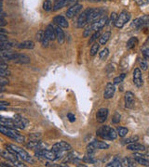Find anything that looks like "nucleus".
<instances>
[{
    "instance_id": "f03ea898",
    "label": "nucleus",
    "mask_w": 149,
    "mask_h": 167,
    "mask_svg": "<svg viewBox=\"0 0 149 167\" xmlns=\"http://www.w3.org/2000/svg\"><path fill=\"white\" fill-rule=\"evenodd\" d=\"M97 135L106 140H114L117 137V133L116 132V130L108 125L101 126L97 131Z\"/></svg>"
},
{
    "instance_id": "f704fd0d",
    "label": "nucleus",
    "mask_w": 149,
    "mask_h": 167,
    "mask_svg": "<svg viewBox=\"0 0 149 167\" xmlns=\"http://www.w3.org/2000/svg\"><path fill=\"white\" fill-rule=\"evenodd\" d=\"M99 48H100V44L98 43H94L92 46H91V48H90V56H94L97 54V52L99 51Z\"/></svg>"
},
{
    "instance_id": "423d86ee",
    "label": "nucleus",
    "mask_w": 149,
    "mask_h": 167,
    "mask_svg": "<svg viewBox=\"0 0 149 167\" xmlns=\"http://www.w3.org/2000/svg\"><path fill=\"white\" fill-rule=\"evenodd\" d=\"M9 146L18 154L19 158H21L22 160H24V161H25L31 162V163L34 162L33 158L30 156V154H29L26 150H24V148H20V147H18V146H15V145H13V144H9Z\"/></svg>"
},
{
    "instance_id": "f8f14e48",
    "label": "nucleus",
    "mask_w": 149,
    "mask_h": 167,
    "mask_svg": "<svg viewBox=\"0 0 149 167\" xmlns=\"http://www.w3.org/2000/svg\"><path fill=\"white\" fill-rule=\"evenodd\" d=\"M107 23H108V19H107L106 16H104V17L99 19L98 21L92 23V24H91V29H92V31H94V32H98V31H100Z\"/></svg>"
},
{
    "instance_id": "5fc2aeb1",
    "label": "nucleus",
    "mask_w": 149,
    "mask_h": 167,
    "mask_svg": "<svg viewBox=\"0 0 149 167\" xmlns=\"http://www.w3.org/2000/svg\"><path fill=\"white\" fill-rule=\"evenodd\" d=\"M67 118L69 119V121H70L71 123H74V122L76 121V116H75L74 114H72V113H68V114H67Z\"/></svg>"
},
{
    "instance_id": "4468645a",
    "label": "nucleus",
    "mask_w": 149,
    "mask_h": 167,
    "mask_svg": "<svg viewBox=\"0 0 149 167\" xmlns=\"http://www.w3.org/2000/svg\"><path fill=\"white\" fill-rule=\"evenodd\" d=\"M147 24H149V16H143L142 18L134 20V22L132 23V27H134L135 29L138 30Z\"/></svg>"
},
{
    "instance_id": "680f3d73",
    "label": "nucleus",
    "mask_w": 149,
    "mask_h": 167,
    "mask_svg": "<svg viewBox=\"0 0 149 167\" xmlns=\"http://www.w3.org/2000/svg\"><path fill=\"white\" fill-rule=\"evenodd\" d=\"M0 7H2V0H0Z\"/></svg>"
},
{
    "instance_id": "bf43d9fd",
    "label": "nucleus",
    "mask_w": 149,
    "mask_h": 167,
    "mask_svg": "<svg viewBox=\"0 0 149 167\" xmlns=\"http://www.w3.org/2000/svg\"><path fill=\"white\" fill-rule=\"evenodd\" d=\"M144 151H145V156H149V147L146 148Z\"/></svg>"
},
{
    "instance_id": "1a4fd4ad",
    "label": "nucleus",
    "mask_w": 149,
    "mask_h": 167,
    "mask_svg": "<svg viewBox=\"0 0 149 167\" xmlns=\"http://www.w3.org/2000/svg\"><path fill=\"white\" fill-rule=\"evenodd\" d=\"M103 9H90V12L88 15V23H94L99 19L103 18Z\"/></svg>"
},
{
    "instance_id": "c9c22d12",
    "label": "nucleus",
    "mask_w": 149,
    "mask_h": 167,
    "mask_svg": "<svg viewBox=\"0 0 149 167\" xmlns=\"http://www.w3.org/2000/svg\"><path fill=\"white\" fill-rule=\"evenodd\" d=\"M108 55H109V50H108V48H104V49H103V50L100 52V54H99L100 60H102V61H105V60H106V58L108 57Z\"/></svg>"
},
{
    "instance_id": "f257e3e1",
    "label": "nucleus",
    "mask_w": 149,
    "mask_h": 167,
    "mask_svg": "<svg viewBox=\"0 0 149 167\" xmlns=\"http://www.w3.org/2000/svg\"><path fill=\"white\" fill-rule=\"evenodd\" d=\"M0 133L3 134L6 136H9V137H11L12 139H15L16 141H18L20 143H23L24 141V137L22 136L19 134V132H17L15 130V128H11V127L3 125L1 123H0Z\"/></svg>"
},
{
    "instance_id": "ddd939ff",
    "label": "nucleus",
    "mask_w": 149,
    "mask_h": 167,
    "mask_svg": "<svg viewBox=\"0 0 149 167\" xmlns=\"http://www.w3.org/2000/svg\"><path fill=\"white\" fill-rule=\"evenodd\" d=\"M133 84L137 87H142L143 81H142V71L139 68H136L133 72Z\"/></svg>"
},
{
    "instance_id": "2eb2a0df",
    "label": "nucleus",
    "mask_w": 149,
    "mask_h": 167,
    "mask_svg": "<svg viewBox=\"0 0 149 167\" xmlns=\"http://www.w3.org/2000/svg\"><path fill=\"white\" fill-rule=\"evenodd\" d=\"M89 12H90V9L86 10L84 12H82L80 14V16L78 17L77 19V27L78 28H83L87 23H88V15H89Z\"/></svg>"
},
{
    "instance_id": "8fccbe9b",
    "label": "nucleus",
    "mask_w": 149,
    "mask_h": 167,
    "mask_svg": "<svg viewBox=\"0 0 149 167\" xmlns=\"http://www.w3.org/2000/svg\"><path fill=\"white\" fill-rule=\"evenodd\" d=\"M142 54H143V57L149 61V48H145L142 49Z\"/></svg>"
},
{
    "instance_id": "603ef678",
    "label": "nucleus",
    "mask_w": 149,
    "mask_h": 167,
    "mask_svg": "<svg viewBox=\"0 0 149 167\" xmlns=\"http://www.w3.org/2000/svg\"><path fill=\"white\" fill-rule=\"evenodd\" d=\"M40 136H41L40 134H32L29 136V138L32 140H37L38 138H40Z\"/></svg>"
},
{
    "instance_id": "69168bd1",
    "label": "nucleus",
    "mask_w": 149,
    "mask_h": 167,
    "mask_svg": "<svg viewBox=\"0 0 149 167\" xmlns=\"http://www.w3.org/2000/svg\"><path fill=\"white\" fill-rule=\"evenodd\" d=\"M48 1H50V3H51V2H52V1H54V0H48Z\"/></svg>"
},
{
    "instance_id": "6e6d98bb",
    "label": "nucleus",
    "mask_w": 149,
    "mask_h": 167,
    "mask_svg": "<svg viewBox=\"0 0 149 167\" xmlns=\"http://www.w3.org/2000/svg\"><path fill=\"white\" fill-rule=\"evenodd\" d=\"M0 69H8V64L4 61H0Z\"/></svg>"
},
{
    "instance_id": "f3484780",
    "label": "nucleus",
    "mask_w": 149,
    "mask_h": 167,
    "mask_svg": "<svg viewBox=\"0 0 149 167\" xmlns=\"http://www.w3.org/2000/svg\"><path fill=\"white\" fill-rule=\"evenodd\" d=\"M134 101H135V98L132 92L128 91L125 94V106L128 109H132L134 106Z\"/></svg>"
},
{
    "instance_id": "0eeeda50",
    "label": "nucleus",
    "mask_w": 149,
    "mask_h": 167,
    "mask_svg": "<svg viewBox=\"0 0 149 167\" xmlns=\"http://www.w3.org/2000/svg\"><path fill=\"white\" fill-rule=\"evenodd\" d=\"M130 19V14L127 10H122L118 15L115 22V26L116 28H122Z\"/></svg>"
},
{
    "instance_id": "864d4df0",
    "label": "nucleus",
    "mask_w": 149,
    "mask_h": 167,
    "mask_svg": "<svg viewBox=\"0 0 149 167\" xmlns=\"http://www.w3.org/2000/svg\"><path fill=\"white\" fill-rule=\"evenodd\" d=\"M7 24V23H6V21L4 20V15H1L0 14V26H5Z\"/></svg>"
},
{
    "instance_id": "a211bd4d",
    "label": "nucleus",
    "mask_w": 149,
    "mask_h": 167,
    "mask_svg": "<svg viewBox=\"0 0 149 167\" xmlns=\"http://www.w3.org/2000/svg\"><path fill=\"white\" fill-rule=\"evenodd\" d=\"M108 117V110L105 109V108H102L100 109L98 111H97V114H96V120L98 123H103L106 121Z\"/></svg>"
},
{
    "instance_id": "72a5a7b5",
    "label": "nucleus",
    "mask_w": 149,
    "mask_h": 167,
    "mask_svg": "<svg viewBox=\"0 0 149 167\" xmlns=\"http://www.w3.org/2000/svg\"><path fill=\"white\" fill-rule=\"evenodd\" d=\"M128 132H129V130L126 127H118L116 133H117V136H119L121 137H124V136H127Z\"/></svg>"
},
{
    "instance_id": "dca6fc26",
    "label": "nucleus",
    "mask_w": 149,
    "mask_h": 167,
    "mask_svg": "<svg viewBox=\"0 0 149 167\" xmlns=\"http://www.w3.org/2000/svg\"><path fill=\"white\" fill-rule=\"evenodd\" d=\"M115 92H116V87H115L114 84L108 83L105 86V89H104L103 98L105 99H109V98H113V96L115 95Z\"/></svg>"
},
{
    "instance_id": "473e14b6",
    "label": "nucleus",
    "mask_w": 149,
    "mask_h": 167,
    "mask_svg": "<svg viewBox=\"0 0 149 167\" xmlns=\"http://www.w3.org/2000/svg\"><path fill=\"white\" fill-rule=\"evenodd\" d=\"M106 166H107V167H111V166H113V167H121V166H122V162H121L120 160L115 159V160L112 161L111 162L107 163Z\"/></svg>"
},
{
    "instance_id": "6e6552de",
    "label": "nucleus",
    "mask_w": 149,
    "mask_h": 167,
    "mask_svg": "<svg viewBox=\"0 0 149 167\" xmlns=\"http://www.w3.org/2000/svg\"><path fill=\"white\" fill-rule=\"evenodd\" d=\"M36 156L37 157H39V158H45L47 160H50V161H55L58 159L57 157V154L52 151V150H49L47 148H43V149H37L36 150Z\"/></svg>"
},
{
    "instance_id": "7c9ffc66",
    "label": "nucleus",
    "mask_w": 149,
    "mask_h": 167,
    "mask_svg": "<svg viewBox=\"0 0 149 167\" xmlns=\"http://www.w3.org/2000/svg\"><path fill=\"white\" fill-rule=\"evenodd\" d=\"M138 44V40L136 37H131L127 42V49H132L135 48V46Z\"/></svg>"
},
{
    "instance_id": "09e8293b",
    "label": "nucleus",
    "mask_w": 149,
    "mask_h": 167,
    "mask_svg": "<svg viewBox=\"0 0 149 167\" xmlns=\"http://www.w3.org/2000/svg\"><path fill=\"white\" fill-rule=\"evenodd\" d=\"M134 2L138 6H143V5H146L148 3V0H134Z\"/></svg>"
},
{
    "instance_id": "49530a36",
    "label": "nucleus",
    "mask_w": 149,
    "mask_h": 167,
    "mask_svg": "<svg viewBox=\"0 0 149 167\" xmlns=\"http://www.w3.org/2000/svg\"><path fill=\"white\" fill-rule=\"evenodd\" d=\"M91 32H92V29H91V25H90V26L87 27V28L84 30V32H83V36H84V37L90 36V35L91 34Z\"/></svg>"
},
{
    "instance_id": "aec40b11",
    "label": "nucleus",
    "mask_w": 149,
    "mask_h": 167,
    "mask_svg": "<svg viewBox=\"0 0 149 167\" xmlns=\"http://www.w3.org/2000/svg\"><path fill=\"white\" fill-rule=\"evenodd\" d=\"M13 122H14V124H15L16 128H19V129H24L25 124L27 123V121L19 114L14 115Z\"/></svg>"
},
{
    "instance_id": "9b49d317",
    "label": "nucleus",
    "mask_w": 149,
    "mask_h": 167,
    "mask_svg": "<svg viewBox=\"0 0 149 167\" xmlns=\"http://www.w3.org/2000/svg\"><path fill=\"white\" fill-rule=\"evenodd\" d=\"M82 8L83 6L81 4H75L73 5L72 7H70L67 11H66V16L68 18H73L75 17L76 15H77L81 10H82Z\"/></svg>"
},
{
    "instance_id": "cd10ccee",
    "label": "nucleus",
    "mask_w": 149,
    "mask_h": 167,
    "mask_svg": "<svg viewBox=\"0 0 149 167\" xmlns=\"http://www.w3.org/2000/svg\"><path fill=\"white\" fill-rule=\"evenodd\" d=\"M18 48L20 49H33L35 48V43L31 40L24 41L18 45Z\"/></svg>"
},
{
    "instance_id": "4d7b16f0",
    "label": "nucleus",
    "mask_w": 149,
    "mask_h": 167,
    "mask_svg": "<svg viewBox=\"0 0 149 167\" xmlns=\"http://www.w3.org/2000/svg\"><path fill=\"white\" fill-rule=\"evenodd\" d=\"M8 40V37L5 34H0V41H5Z\"/></svg>"
},
{
    "instance_id": "39448f33",
    "label": "nucleus",
    "mask_w": 149,
    "mask_h": 167,
    "mask_svg": "<svg viewBox=\"0 0 149 167\" xmlns=\"http://www.w3.org/2000/svg\"><path fill=\"white\" fill-rule=\"evenodd\" d=\"M109 148V145L106 144L105 142L103 141H93L90 143L87 147V151H88V156L93 157L92 154L94 153L95 149H107Z\"/></svg>"
},
{
    "instance_id": "393cba45",
    "label": "nucleus",
    "mask_w": 149,
    "mask_h": 167,
    "mask_svg": "<svg viewBox=\"0 0 149 167\" xmlns=\"http://www.w3.org/2000/svg\"><path fill=\"white\" fill-rule=\"evenodd\" d=\"M133 158H134V161L141 164V165H143V166H149V161L143 157H142L141 154H139V152H136L134 155H133Z\"/></svg>"
},
{
    "instance_id": "e2e57ef3",
    "label": "nucleus",
    "mask_w": 149,
    "mask_h": 167,
    "mask_svg": "<svg viewBox=\"0 0 149 167\" xmlns=\"http://www.w3.org/2000/svg\"><path fill=\"white\" fill-rule=\"evenodd\" d=\"M2 97H3V96H2V92H0V98H1Z\"/></svg>"
},
{
    "instance_id": "20e7f679",
    "label": "nucleus",
    "mask_w": 149,
    "mask_h": 167,
    "mask_svg": "<svg viewBox=\"0 0 149 167\" xmlns=\"http://www.w3.org/2000/svg\"><path fill=\"white\" fill-rule=\"evenodd\" d=\"M0 156H1L3 159L7 160L9 162L12 163L13 166H18V167H24L25 165L24 163H22L18 159V157H16L14 154L11 153L8 150H3V149H0Z\"/></svg>"
},
{
    "instance_id": "c03bdc74",
    "label": "nucleus",
    "mask_w": 149,
    "mask_h": 167,
    "mask_svg": "<svg viewBox=\"0 0 149 167\" xmlns=\"http://www.w3.org/2000/svg\"><path fill=\"white\" fill-rule=\"evenodd\" d=\"M10 81L7 77H4V76H0V86H7L9 85Z\"/></svg>"
},
{
    "instance_id": "c85d7f7f",
    "label": "nucleus",
    "mask_w": 149,
    "mask_h": 167,
    "mask_svg": "<svg viewBox=\"0 0 149 167\" xmlns=\"http://www.w3.org/2000/svg\"><path fill=\"white\" fill-rule=\"evenodd\" d=\"M110 36H111V32H105L104 34L100 35V37H99V44L100 45H105L107 43V41L109 40Z\"/></svg>"
},
{
    "instance_id": "3c124183",
    "label": "nucleus",
    "mask_w": 149,
    "mask_h": 167,
    "mask_svg": "<svg viewBox=\"0 0 149 167\" xmlns=\"http://www.w3.org/2000/svg\"><path fill=\"white\" fill-rule=\"evenodd\" d=\"M116 18H117L116 13L113 12V13L111 14V17H110V21H109V23H115V22H116Z\"/></svg>"
},
{
    "instance_id": "b1692460",
    "label": "nucleus",
    "mask_w": 149,
    "mask_h": 167,
    "mask_svg": "<svg viewBox=\"0 0 149 167\" xmlns=\"http://www.w3.org/2000/svg\"><path fill=\"white\" fill-rule=\"evenodd\" d=\"M55 35H56V39L58 41L59 44H63L64 42V30L62 29V27L57 26L55 27Z\"/></svg>"
},
{
    "instance_id": "4be33fe9",
    "label": "nucleus",
    "mask_w": 149,
    "mask_h": 167,
    "mask_svg": "<svg viewBox=\"0 0 149 167\" xmlns=\"http://www.w3.org/2000/svg\"><path fill=\"white\" fill-rule=\"evenodd\" d=\"M127 148L129 150H132L134 152H142V151L145 150L146 148L143 145H142V144H138V143L134 142V143L128 144L127 145Z\"/></svg>"
},
{
    "instance_id": "e433bc0d",
    "label": "nucleus",
    "mask_w": 149,
    "mask_h": 167,
    "mask_svg": "<svg viewBox=\"0 0 149 167\" xmlns=\"http://www.w3.org/2000/svg\"><path fill=\"white\" fill-rule=\"evenodd\" d=\"M138 140V136H131L129 138H126L122 140V144H130V143H134Z\"/></svg>"
},
{
    "instance_id": "bb28decb",
    "label": "nucleus",
    "mask_w": 149,
    "mask_h": 167,
    "mask_svg": "<svg viewBox=\"0 0 149 167\" xmlns=\"http://www.w3.org/2000/svg\"><path fill=\"white\" fill-rule=\"evenodd\" d=\"M0 123L3 124V125H6V126H8V127L15 128V129H16V126H15V124H14L13 119L6 118V117H3V116L0 115Z\"/></svg>"
},
{
    "instance_id": "c756f323",
    "label": "nucleus",
    "mask_w": 149,
    "mask_h": 167,
    "mask_svg": "<svg viewBox=\"0 0 149 167\" xmlns=\"http://www.w3.org/2000/svg\"><path fill=\"white\" fill-rule=\"evenodd\" d=\"M12 45L11 42H9L8 40L5 41H0V51L3 50H10L11 48Z\"/></svg>"
},
{
    "instance_id": "4c0bfd02",
    "label": "nucleus",
    "mask_w": 149,
    "mask_h": 167,
    "mask_svg": "<svg viewBox=\"0 0 149 167\" xmlns=\"http://www.w3.org/2000/svg\"><path fill=\"white\" fill-rule=\"evenodd\" d=\"M100 33H99V31L98 32H95L93 35H92V36L90 38V41H89V44H92V43H95V41L100 37Z\"/></svg>"
},
{
    "instance_id": "58836bf2",
    "label": "nucleus",
    "mask_w": 149,
    "mask_h": 167,
    "mask_svg": "<svg viewBox=\"0 0 149 167\" xmlns=\"http://www.w3.org/2000/svg\"><path fill=\"white\" fill-rule=\"evenodd\" d=\"M121 162H122V166H133L132 161L129 158H123L121 160Z\"/></svg>"
},
{
    "instance_id": "052dcab7",
    "label": "nucleus",
    "mask_w": 149,
    "mask_h": 167,
    "mask_svg": "<svg viewBox=\"0 0 149 167\" xmlns=\"http://www.w3.org/2000/svg\"><path fill=\"white\" fill-rule=\"evenodd\" d=\"M5 110H6L5 106H0V111H5Z\"/></svg>"
},
{
    "instance_id": "6ab92c4d",
    "label": "nucleus",
    "mask_w": 149,
    "mask_h": 167,
    "mask_svg": "<svg viewBox=\"0 0 149 167\" xmlns=\"http://www.w3.org/2000/svg\"><path fill=\"white\" fill-rule=\"evenodd\" d=\"M75 1H76V0H56V2L54 4V7H53L52 10L53 11H57V10L63 9L64 7L74 3Z\"/></svg>"
},
{
    "instance_id": "37998d69",
    "label": "nucleus",
    "mask_w": 149,
    "mask_h": 167,
    "mask_svg": "<svg viewBox=\"0 0 149 167\" xmlns=\"http://www.w3.org/2000/svg\"><path fill=\"white\" fill-rule=\"evenodd\" d=\"M10 75H11V71H9L8 69H0V76L8 77Z\"/></svg>"
},
{
    "instance_id": "de8ad7c7",
    "label": "nucleus",
    "mask_w": 149,
    "mask_h": 167,
    "mask_svg": "<svg viewBox=\"0 0 149 167\" xmlns=\"http://www.w3.org/2000/svg\"><path fill=\"white\" fill-rule=\"evenodd\" d=\"M41 44H42V47H43V48H48L49 45H50V39L45 35V36L43 37L42 41H41Z\"/></svg>"
},
{
    "instance_id": "ea45409f",
    "label": "nucleus",
    "mask_w": 149,
    "mask_h": 167,
    "mask_svg": "<svg viewBox=\"0 0 149 167\" xmlns=\"http://www.w3.org/2000/svg\"><path fill=\"white\" fill-rule=\"evenodd\" d=\"M125 76H126V74H125V73H122V74H120L119 76L116 77V78L114 79V84H115V85H118V84H120L121 82H123V80H124Z\"/></svg>"
},
{
    "instance_id": "a18cd8bd",
    "label": "nucleus",
    "mask_w": 149,
    "mask_h": 167,
    "mask_svg": "<svg viewBox=\"0 0 149 167\" xmlns=\"http://www.w3.org/2000/svg\"><path fill=\"white\" fill-rule=\"evenodd\" d=\"M120 114L118 113V112H116L115 114H114V116H113V119H112V122L114 123H118L119 122H120Z\"/></svg>"
},
{
    "instance_id": "9d476101",
    "label": "nucleus",
    "mask_w": 149,
    "mask_h": 167,
    "mask_svg": "<svg viewBox=\"0 0 149 167\" xmlns=\"http://www.w3.org/2000/svg\"><path fill=\"white\" fill-rule=\"evenodd\" d=\"M18 56V53L12 52L11 50H3L0 51V61H14Z\"/></svg>"
},
{
    "instance_id": "13d9d810",
    "label": "nucleus",
    "mask_w": 149,
    "mask_h": 167,
    "mask_svg": "<svg viewBox=\"0 0 149 167\" xmlns=\"http://www.w3.org/2000/svg\"><path fill=\"white\" fill-rule=\"evenodd\" d=\"M0 34H6V30L0 26Z\"/></svg>"
},
{
    "instance_id": "2f4dec72",
    "label": "nucleus",
    "mask_w": 149,
    "mask_h": 167,
    "mask_svg": "<svg viewBox=\"0 0 149 167\" xmlns=\"http://www.w3.org/2000/svg\"><path fill=\"white\" fill-rule=\"evenodd\" d=\"M139 64L140 67L142 71H146L148 69V60H146L145 58L143 59H140L139 60Z\"/></svg>"
},
{
    "instance_id": "412c9836",
    "label": "nucleus",
    "mask_w": 149,
    "mask_h": 167,
    "mask_svg": "<svg viewBox=\"0 0 149 167\" xmlns=\"http://www.w3.org/2000/svg\"><path fill=\"white\" fill-rule=\"evenodd\" d=\"M53 23H54L55 24H57L58 26L62 27V28H67V27L69 26L68 22H67V20L65 19V17L61 16V15L54 17V19H53Z\"/></svg>"
},
{
    "instance_id": "0e129e2a",
    "label": "nucleus",
    "mask_w": 149,
    "mask_h": 167,
    "mask_svg": "<svg viewBox=\"0 0 149 167\" xmlns=\"http://www.w3.org/2000/svg\"><path fill=\"white\" fill-rule=\"evenodd\" d=\"M3 11V10H2V7H0V12H2Z\"/></svg>"
},
{
    "instance_id": "a878e982",
    "label": "nucleus",
    "mask_w": 149,
    "mask_h": 167,
    "mask_svg": "<svg viewBox=\"0 0 149 167\" xmlns=\"http://www.w3.org/2000/svg\"><path fill=\"white\" fill-rule=\"evenodd\" d=\"M15 61L16 63H19V64H28L30 63L31 60L28 56L26 55H24V54H18L17 58L13 61Z\"/></svg>"
},
{
    "instance_id": "338daca9",
    "label": "nucleus",
    "mask_w": 149,
    "mask_h": 167,
    "mask_svg": "<svg viewBox=\"0 0 149 167\" xmlns=\"http://www.w3.org/2000/svg\"><path fill=\"white\" fill-rule=\"evenodd\" d=\"M148 79H149V75H148Z\"/></svg>"
},
{
    "instance_id": "a19ab883",
    "label": "nucleus",
    "mask_w": 149,
    "mask_h": 167,
    "mask_svg": "<svg viewBox=\"0 0 149 167\" xmlns=\"http://www.w3.org/2000/svg\"><path fill=\"white\" fill-rule=\"evenodd\" d=\"M43 9H44V10H46V11L51 10V9H52L51 3H50V1H48V0H46V1L44 2V4H43Z\"/></svg>"
},
{
    "instance_id": "5701e85b",
    "label": "nucleus",
    "mask_w": 149,
    "mask_h": 167,
    "mask_svg": "<svg viewBox=\"0 0 149 167\" xmlns=\"http://www.w3.org/2000/svg\"><path fill=\"white\" fill-rule=\"evenodd\" d=\"M45 35L50 39V41H53L56 39L55 35V27L52 24H49L45 30Z\"/></svg>"
},
{
    "instance_id": "7ed1b4c3",
    "label": "nucleus",
    "mask_w": 149,
    "mask_h": 167,
    "mask_svg": "<svg viewBox=\"0 0 149 167\" xmlns=\"http://www.w3.org/2000/svg\"><path fill=\"white\" fill-rule=\"evenodd\" d=\"M71 149H72L71 145L68 144V143H66V142H64V141H61V142H59V143L54 144V145L52 146V148H51V150L54 151V152L57 154L58 159H59V158H62V157L64 156L63 154H64V152L70 151Z\"/></svg>"
},
{
    "instance_id": "79ce46f5",
    "label": "nucleus",
    "mask_w": 149,
    "mask_h": 167,
    "mask_svg": "<svg viewBox=\"0 0 149 167\" xmlns=\"http://www.w3.org/2000/svg\"><path fill=\"white\" fill-rule=\"evenodd\" d=\"M44 36H45V32H44L43 30H39V31L37 32V35H36V38H37V41L41 42Z\"/></svg>"
}]
</instances>
